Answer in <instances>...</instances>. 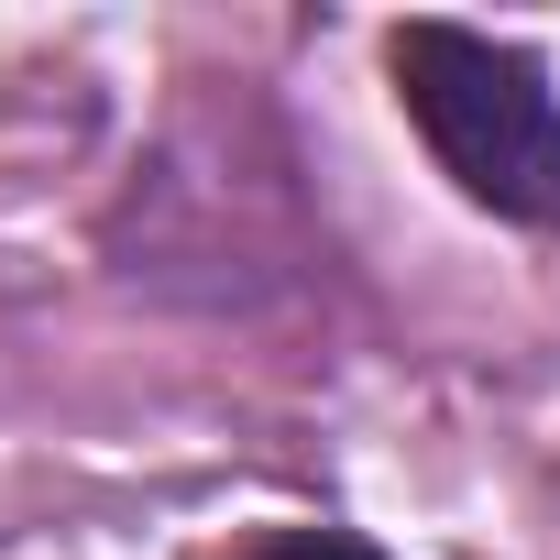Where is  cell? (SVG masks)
<instances>
[{"label":"cell","mask_w":560,"mask_h":560,"mask_svg":"<svg viewBox=\"0 0 560 560\" xmlns=\"http://www.w3.org/2000/svg\"><path fill=\"white\" fill-rule=\"evenodd\" d=\"M385 67H396V100L429 132V154L462 176V198H483L494 220L560 231V100L527 45H494L462 23H407L385 45Z\"/></svg>","instance_id":"cell-1"},{"label":"cell","mask_w":560,"mask_h":560,"mask_svg":"<svg viewBox=\"0 0 560 560\" xmlns=\"http://www.w3.org/2000/svg\"><path fill=\"white\" fill-rule=\"evenodd\" d=\"M242 560H385V549H363V538H341V527H275V538L242 549Z\"/></svg>","instance_id":"cell-2"}]
</instances>
